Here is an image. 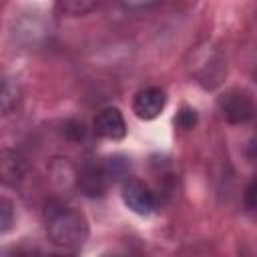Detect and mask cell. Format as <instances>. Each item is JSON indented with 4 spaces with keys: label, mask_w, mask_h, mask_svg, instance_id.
Here are the masks:
<instances>
[{
    "label": "cell",
    "mask_w": 257,
    "mask_h": 257,
    "mask_svg": "<svg viewBox=\"0 0 257 257\" xmlns=\"http://www.w3.org/2000/svg\"><path fill=\"white\" fill-rule=\"evenodd\" d=\"M28 161L20 151L2 149L0 151V183L6 187H18L28 175Z\"/></svg>",
    "instance_id": "7"
},
{
    "label": "cell",
    "mask_w": 257,
    "mask_h": 257,
    "mask_svg": "<svg viewBox=\"0 0 257 257\" xmlns=\"http://www.w3.org/2000/svg\"><path fill=\"white\" fill-rule=\"evenodd\" d=\"M197 120H199L197 110L193 106H183L177 112V116H175V126L177 128H183V131H191L197 124Z\"/></svg>",
    "instance_id": "14"
},
{
    "label": "cell",
    "mask_w": 257,
    "mask_h": 257,
    "mask_svg": "<svg viewBox=\"0 0 257 257\" xmlns=\"http://www.w3.org/2000/svg\"><path fill=\"white\" fill-rule=\"evenodd\" d=\"M187 70L191 78L203 88H215L227 76V60L213 42L197 44L187 56Z\"/></svg>",
    "instance_id": "2"
},
{
    "label": "cell",
    "mask_w": 257,
    "mask_h": 257,
    "mask_svg": "<svg viewBox=\"0 0 257 257\" xmlns=\"http://www.w3.org/2000/svg\"><path fill=\"white\" fill-rule=\"evenodd\" d=\"M245 209L249 213L255 211V181H251L245 189Z\"/></svg>",
    "instance_id": "15"
},
{
    "label": "cell",
    "mask_w": 257,
    "mask_h": 257,
    "mask_svg": "<svg viewBox=\"0 0 257 257\" xmlns=\"http://www.w3.org/2000/svg\"><path fill=\"white\" fill-rule=\"evenodd\" d=\"M46 235L48 239L62 249H78L88 239V221L86 217L58 201H50L44 211Z\"/></svg>",
    "instance_id": "1"
},
{
    "label": "cell",
    "mask_w": 257,
    "mask_h": 257,
    "mask_svg": "<svg viewBox=\"0 0 257 257\" xmlns=\"http://www.w3.org/2000/svg\"><path fill=\"white\" fill-rule=\"evenodd\" d=\"M102 163H104V169H106V173H108L112 183H116V181H120L122 177L128 175V161L122 155L106 157V159H102Z\"/></svg>",
    "instance_id": "10"
},
{
    "label": "cell",
    "mask_w": 257,
    "mask_h": 257,
    "mask_svg": "<svg viewBox=\"0 0 257 257\" xmlns=\"http://www.w3.org/2000/svg\"><path fill=\"white\" fill-rule=\"evenodd\" d=\"M16 223V209L8 197H0V237L12 231Z\"/></svg>",
    "instance_id": "11"
},
{
    "label": "cell",
    "mask_w": 257,
    "mask_h": 257,
    "mask_svg": "<svg viewBox=\"0 0 257 257\" xmlns=\"http://www.w3.org/2000/svg\"><path fill=\"white\" fill-rule=\"evenodd\" d=\"M167 104V94L159 86H145L137 90L133 96V112L141 120H153L157 118Z\"/></svg>",
    "instance_id": "6"
},
{
    "label": "cell",
    "mask_w": 257,
    "mask_h": 257,
    "mask_svg": "<svg viewBox=\"0 0 257 257\" xmlns=\"http://www.w3.org/2000/svg\"><path fill=\"white\" fill-rule=\"evenodd\" d=\"M122 203L137 215H151L157 209V197L151 191V187L141 179H124L120 189Z\"/></svg>",
    "instance_id": "5"
},
{
    "label": "cell",
    "mask_w": 257,
    "mask_h": 257,
    "mask_svg": "<svg viewBox=\"0 0 257 257\" xmlns=\"http://www.w3.org/2000/svg\"><path fill=\"white\" fill-rule=\"evenodd\" d=\"M219 114L231 124H245L255 114V102L247 88L233 86L217 96Z\"/></svg>",
    "instance_id": "3"
},
{
    "label": "cell",
    "mask_w": 257,
    "mask_h": 257,
    "mask_svg": "<svg viewBox=\"0 0 257 257\" xmlns=\"http://www.w3.org/2000/svg\"><path fill=\"white\" fill-rule=\"evenodd\" d=\"M22 98V88L14 78L2 76L0 78V116L10 114Z\"/></svg>",
    "instance_id": "9"
},
{
    "label": "cell",
    "mask_w": 257,
    "mask_h": 257,
    "mask_svg": "<svg viewBox=\"0 0 257 257\" xmlns=\"http://www.w3.org/2000/svg\"><path fill=\"white\" fill-rule=\"evenodd\" d=\"M98 0H58V6L64 14L70 16H82L86 12H90L96 6Z\"/></svg>",
    "instance_id": "12"
},
{
    "label": "cell",
    "mask_w": 257,
    "mask_h": 257,
    "mask_svg": "<svg viewBox=\"0 0 257 257\" xmlns=\"http://www.w3.org/2000/svg\"><path fill=\"white\" fill-rule=\"evenodd\" d=\"M112 185L102 161H88L76 169V187L86 197H102Z\"/></svg>",
    "instance_id": "4"
},
{
    "label": "cell",
    "mask_w": 257,
    "mask_h": 257,
    "mask_svg": "<svg viewBox=\"0 0 257 257\" xmlns=\"http://www.w3.org/2000/svg\"><path fill=\"white\" fill-rule=\"evenodd\" d=\"M120 2L126 4V6H133V8H141V6H151L157 0H120Z\"/></svg>",
    "instance_id": "16"
},
{
    "label": "cell",
    "mask_w": 257,
    "mask_h": 257,
    "mask_svg": "<svg viewBox=\"0 0 257 257\" xmlns=\"http://www.w3.org/2000/svg\"><path fill=\"white\" fill-rule=\"evenodd\" d=\"M62 133H64V137H66L70 143H80V141H84V139H86L88 128H86V124H84L82 120L70 118V120H66V122H64Z\"/></svg>",
    "instance_id": "13"
},
{
    "label": "cell",
    "mask_w": 257,
    "mask_h": 257,
    "mask_svg": "<svg viewBox=\"0 0 257 257\" xmlns=\"http://www.w3.org/2000/svg\"><path fill=\"white\" fill-rule=\"evenodd\" d=\"M92 128H94V133L100 139H106V141H120L126 135L124 116H122V112L116 106H104V108H100L96 112V116H94Z\"/></svg>",
    "instance_id": "8"
}]
</instances>
